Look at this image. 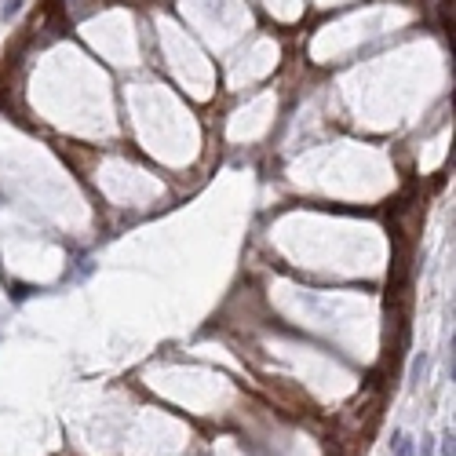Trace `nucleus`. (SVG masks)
Instances as JSON below:
<instances>
[{
    "instance_id": "obj_1",
    "label": "nucleus",
    "mask_w": 456,
    "mask_h": 456,
    "mask_svg": "<svg viewBox=\"0 0 456 456\" xmlns=\"http://www.w3.org/2000/svg\"><path fill=\"white\" fill-rule=\"evenodd\" d=\"M390 453H395V456H413V438L398 430V435L390 438Z\"/></svg>"
},
{
    "instance_id": "obj_2",
    "label": "nucleus",
    "mask_w": 456,
    "mask_h": 456,
    "mask_svg": "<svg viewBox=\"0 0 456 456\" xmlns=\"http://www.w3.org/2000/svg\"><path fill=\"white\" fill-rule=\"evenodd\" d=\"M19 8H22V0H8L4 11H0V19H15V15H19Z\"/></svg>"
},
{
    "instance_id": "obj_3",
    "label": "nucleus",
    "mask_w": 456,
    "mask_h": 456,
    "mask_svg": "<svg viewBox=\"0 0 456 456\" xmlns=\"http://www.w3.org/2000/svg\"><path fill=\"white\" fill-rule=\"evenodd\" d=\"M424 369H427V358H416V361H413V379H420Z\"/></svg>"
},
{
    "instance_id": "obj_4",
    "label": "nucleus",
    "mask_w": 456,
    "mask_h": 456,
    "mask_svg": "<svg viewBox=\"0 0 456 456\" xmlns=\"http://www.w3.org/2000/svg\"><path fill=\"white\" fill-rule=\"evenodd\" d=\"M442 456H453V435H442Z\"/></svg>"
}]
</instances>
